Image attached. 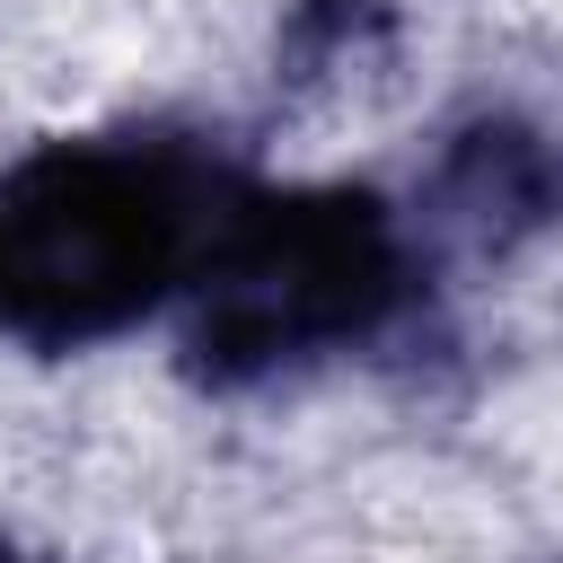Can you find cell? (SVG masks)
I'll return each mask as SVG.
<instances>
[{
  "instance_id": "1",
  "label": "cell",
  "mask_w": 563,
  "mask_h": 563,
  "mask_svg": "<svg viewBox=\"0 0 563 563\" xmlns=\"http://www.w3.org/2000/svg\"><path fill=\"white\" fill-rule=\"evenodd\" d=\"M238 176L167 132L44 141L0 167V334L70 352L176 299Z\"/></svg>"
},
{
  "instance_id": "2",
  "label": "cell",
  "mask_w": 563,
  "mask_h": 563,
  "mask_svg": "<svg viewBox=\"0 0 563 563\" xmlns=\"http://www.w3.org/2000/svg\"><path fill=\"white\" fill-rule=\"evenodd\" d=\"M396 299L405 238L369 185H238L185 282V369L202 387H255L282 361L378 334Z\"/></svg>"
},
{
  "instance_id": "3",
  "label": "cell",
  "mask_w": 563,
  "mask_h": 563,
  "mask_svg": "<svg viewBox=\"0 0 563 563\" xmlns=\"http://www.w3.org/2000/svg\"><path fill=\"white\" fill-rule=\"evenodd\" d=\"M563 220V150L519 114H475L422 176V229L440 255L501 264Z\"/></svg>"
},
{
  "instance_id": "4",
  "label": "cell",
  "mask_w": 563,
  "mask_h": 563,
  "mask_svg": "<svg viewBox=\"0 0 563 563\" xmlns=\"http://www.w3.org/2000/svg\"><path fill=\"white\" fill-rule=\"evenodd\" d=\"M0 563H26V554H18V545H0Z\"/></svg>"
}]
</instances>
